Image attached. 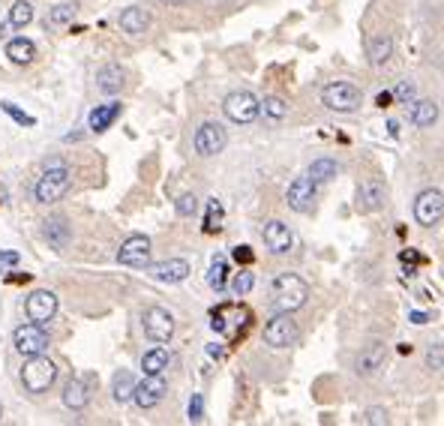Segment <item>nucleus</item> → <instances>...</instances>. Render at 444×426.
Segmentation results:
<instances>
[{"label":"nucleus","mask_w":444,"mask_h":426,"mask_svg":"<svg viewBox=\"0 0 444 426\" xmlns=\"http://www.w3.org/2000/svg\"><path fill=\"white\" fill-rule=\"evenodd\" d=\"M309 300V285L298 273H276L270 282V303L276 313H298Z\"/></svg>","instance_id":"nucleus-1"},{"label":"nucleus","mask_w":444,"mask_h":426,"mask_svg":"<svg viewBox=\"0 0 444 426\" xmlns=\"http://www.w3.org/2000/svg\"><path fill=\"white\" fill-rule=\"evenodd\" d=\"M69 186H72L69 166H63L60 159H52V162H45L43 175H39L36 186H34V195H36L39 204H54L69 192Z\"/></svg>","instance_id":"nucleus-2"},{"label":"nucleus","mask_w":444,"mask_h":426,"mask_svg":"<svg viewBox=\"0 0 444 426\" xmlns=\"http://www.w3.org/2000/svg\"><path fill=\"white\" fill-rule=\"evenodd\" d=\"M322 105L336 114H351L364 105V93H360V87L351 85V81H331V85H324V90H322Z\"/></svg>","instance_id":"nucleus-3"},{"label":"nucleus","mask_w":444,"mask_h":426,"mask_svg":"<svg viewBox=\"0 0 444 426\" xmlns=\"http://www.w3.org/2000/svg\"><path fill=\"white\" fill-rule=\"evenodd\" d=\"M54 381H57V366H54L52 357H45V355L27 357V363H24V370H21L24 390L34 393V396H39V393H45Z\"/></svg>","instance_id":"nucleus-4"},{"label":"nucleus","mask_w":444,"mask_h":426,"mask_svg":"<svg viewBox=\"0 0 444 426\" xmlns=\"http://www.w3.org/2000/svg\"><path fill=\"white\" fill-rule=\"evenodd\" d=\"M222 111H225V117L232 120V124H252L261 114V102L249 90H234V93H228L225 100H222Z\"/></svg>","instance_id":"nucleus-5"},{"label":"nucleus","mask_w":444,"mask_h":426,"mask_svg":"<svg viewBox=\"0 0 444 426\" xmlns=\"http://www.w3.org/2000/svg\"><path fill=\"white\" fill-rule=\"evenodd\" d=\"M411 213H414L417 225L435 228L444 219V192L441 190H423V192H417L414 204H411Z\"/></svg>","instance_id":"nucleus-6"},{"label":"nucleus","mask_w":444,"mask_h":426,"mask_svg":"<svg viewBox=\"0 0 444 426\" xmlns=\"http://www.w3.org/2000/svg\"><path fill=\"white\" fill-rule=\"evenodd\" d=\"M300 337V327L291 318V313H276L265 324V342L270 348H291Z\"/></svg>","instance_id":"nucleus-7"},{"label":"nucleus","mask_w":444,"mask_h":426,"mask_svg":"<svg viewBox=\"0 0 444 426\" xmlns=\"http://www.w3.org/2000/svg\"><path fill=\"white\" fill-rule=\"evenodd\" d=\"M12 342H15V351H19L21 357L43 355V351L48 348V330H45L43 324H36V322L21 324V327H15Z\"/></svg>","instance_id":"nucleus-8"},{"label":"nucleus","mask_w":444,"mask_h":426,"mask_svg":"<svg viewBox=\"0 0 444 426\" xmlns=\"http://www.w3.org/2000/svg\"><path fill=\"white\" fill-rule=\"evenodd\" d=\"M228 144V133L222 124H213V120H208V124H201L199 129H195V138H192V147L199 157H217V153L225 150Z\"/></svg>","instance_id":"nucleus-9"},{"label":"nucleus","mask_w":444,"mask_h":426,"mask_svg":"<svg viewBox=\"0 0 444 426\" xmlns=\"http://www.w3.org/2000/svg\"><path fill=\"white\" fill-rule=\"evenodd\" d=\"M144 333L151 342H156V346L168 342L171 337H175V315L162 306H151L144 313Z\"/></svg>","instance_id":"nucleus-10"},{"label":"nucleus","mask_w":444,"mask_h":426,"mask_svg":"<svg viewBox=\"0 0 444 426\" xmlns=\"http://www.w3.org/2000/svg\"><path fill=\"white\" fill-rule=\"evenodd\" d=\"M118 261L123 267H147L151 265V237L147 234H129L118 249Z\"/></svg>","instance_id":"nucleus-11"},{"label":"nucleus","mask_w":444,"mask_h":426,"mask_svg":"<svg viewBox=\"0 0 444 426\" xmlns=\"http://www.w3.org/2000/svg\"><path fill=\"white\" fill-rule=\"evenodd\" d=\"M315 180H312L309 175H300L291 180L289 192H285V201H289V208L294 213H309L312 204H315Z\"/></svg>","instance_id":"nucleus-12"},{"label":"nucleus","mask_w":444,"mask_h":426,"mask_svg":"<svg viewBox=\"0 0 444 426\" xmlns=\"http://www.w3.org/2000/svg\"><path fill=\"white\" fill-rule=\"evenodd\" d=\"M261 240H265V247L274 252V256H289L291 247H294V234L282 219H270V223H265V228H261Z\"/></svg>","instance_id":"nucleus-13"},{"label":"nucleus","mask_w":444,"mask_h":426,"mask_svg":"<svg viewBox=\"0 0 444 426\" xmlns=\"http://www.w3.org/2000/svg\"><path fill=\"white\" fill-rule=\"evenodd\" d=\"M24 313H27L30 322L36 324H45L52 322V318L57 315V294L48 291V289H39L27 298V303H24Z\"/></svg>","instance_id":"nucleus-14"},{"label":"nucleus","mask_w":444,"mask_h":426,"mask_svg":"<svg viewBox=\"0 0 444 426\" xmlns=\"http://www.w3.org/2000/svg\"><path fill=\"white\" fill-rule=\"evenodd\" d=\"M384 204H388V186L375 177H366L357 186V208L364 213H378Z\"/></svg>","instance_id":"nucleus-15"},{"label":"nucleus","mask_w":444,"mask_h":426,"mask_svg":"<svg viewBox=\"0 0 444 426\" xmlns=\"http://www.w3.org/2000/svg\"><path fill=\"white\" fill-rule=\"evenodd\" d=\"M166 381L159 379V375H147L142 384H135V393H133V403L138 408H153L159 405L162 399H166Z\"/></svg>","instance_id":"nucleus-16"},{"label":"nucleus","mask_w":444,"mask_h":426,"mask_svg":"<svg viewBox=\"0 0 444 426\" xmlns=\"http://www.w3.org/2000/svg\"><path fill=\"white\" fill-rule=\"evenodd\" d=\"M147 273H151L156 282L177 285V282H184L186 276H189V261H184V258H168V261H159V265H147Z\"/></svg>","instance_id":"nucleus-17"},{"label":"nucleus","mask_w":444,"mask_h":426,"mask_svg":"<svg viewBox=\"0 0 444 426\" xmlns=\"http://www.w3.org/2000/svg\"><path fill=\"white\" fill-rule=\"evenodd\" d=\"M384 360H388V348H384L381 342H373V346H366L357 355V363H355L357 366V375H360V379H369V375H375L384 366Z\"/></svg>","instance_id":"nucleus-18"},{"label":"nucleus","mask_w":444,"mask_h":426,"mask_svg":"<svg viewBox=\"0 0 444 426\" xmlns=\"http://www.w3.org/2000/svg\"><path fill=\"white\" fill-rule=\"evenodd\" d=\"M123 85H126V72H123L118 63H109V67H102L100 72H96V90L105 96L120 93Z\"/></svg>","instance_id":"nucleus-19"},{"label":"nucleus","mask_w":444,"mask_h":426,"mask_svg":"<svg viewBox=\"0 0 444 426\" xmlns=\"http://www.w3.org/2000/svg\"><path fill=\"white\" fill-rule=\"evenodd\" d=\"M120 111H123V105L120 102H105V105H96L93 111H90V117H87V126H90V133H105L114 120L120 117Z\"/></svg>","instance_id":"nucleus-20"},{"label":"nucleus","mask_w":444,"mask_h":426,"mask_svg":"<svg viewBox=\"0 0 444 426\" xmlns=\"http://www.w3.org/2000/svg\"><path fill=\"white\" fill-rule=\"evenodd\" d=\"M408 120L417 129L435 126V120H439V102H432V100H414V102H411V109H408Z\"/></svg>","instance_id":"nucleus-21"},{"label":"nucleus","mask_w":444,"mask_h":426,"mask_svg":"<svg viewBox=\"0 0 444 426\" xmlns=\"http://www.w3.org/2000/svg\"><path fill=\"white\" fill-rule=\"evenodd\" d=\"M147 27H151V15H147L142 6H129V10L120 12V30H123V34L142 36Z\"/></svg>","instance_id":"nucleus-22"},{"label":"nucleus","mask_w":444,"mask_h":426,"mask_svg":"<svg viewBox=\"0 0 444 426\" xmlns=\"http://www.w3.org/2000/svg\"><path fill=\"white\" fill-rule=\"evenodd\" d=\"M90 403V384L85 379H72L67 388H63V405L72 408V412H81Z\"/></svg>","instance_id":"nucleus-23"},{"label":"nucleus","mask_w":444,"mask_h":426,"mask_svg":"<svg viewBox=\"0 0 444 426\" xmlns=\"http://www.w3.org/2000/svg\"><path fill=\"white\" fill-rule=\"evenodd\" d=\"M43 237L52 243L54 249H63L69 243L72 232H69V225H67V219L63 216H52V219H45L43 223Z\"/></svg>","instance_id":"nucleus-24"},{"label":"nucleus","mask_w":444,"mask_h":426,"mask_svg":"<svg viewBox=\"0 0 444 426\" xmlns=\"http://www.w3.org/2000/svg\"><path fill=\"white\" fill-rule=\"evenodd\" d=\"M393 57V36H388V34H381V36H375L373 43H369V48H366V60L373 63V67H384Z\"/></svg>","instance_id":"nucleus-25"},{"label":"nucleus","mask_w":444,"mask_h":426,"mask_svg":"<svg viewBox=\"0 0 444 426\" xmlns=\"http://www.w3.org/2000/svg\"><path fill=\"white\" fill-rule=\"evenodd\" d=\"M133 393H135V379H133V372H126V370H120V372H114V379H111V396H114V403H129L133 399Z\"/></svg>","instance_id":"nucleus-26"},{"label":"nucleus","mask_w":444,"mask_h":426,"mask_svg":"<svg viewBox=\"0 0 444 426\" xmlns=\"http://www.w3.org/2000/svg\"><path fill=\"white\" fill-rule=\"evenodd\" d=\"M76 12H78V3H76V0H67V3H57L54 10L48 12L45 27H52V30L67 27V24H72V19H76Z\"/></svg>","instance_id":"nucleus-27"},{"label":"nucleus","mask_w":444,"mask_h":426,"mask_svg":"<svg viewBox=\"0 0 444 426\" xmlns=\"http://www.w3.org/2000/svg\"><path fill=\"white\" fill-rule=\"evenodd\" d=\"M34 54H36V45L30 43V39H24V36H15L6 43V57H10L12 63H30L34 60Z\"/></svg>","instance_id":"nucleus-28"},{"label":"nucleus","mask_w":444,"mask_h":426,"mask_svg":"<svg viewBox=\"0 0 444 426\" xmlns=\"http://www.w3.org/2000/svg\"><path fill=\"white\" fill-rule=\"evenodd\" d=\"M142 370L144 375H162L168 370V351L162 348V346H156L151 351H144V357H142Z\"/></svg>","instance_id":"nucleus-29"},{"label":"nucleus","mask_w":444,"mask_h":426,"mask_svg":"<svg viewBox=\"0 0 444 426\" xmlns=\"http://www.w3.org/2000/svg\"><path fill=\"white\" fill-rule=\"evenodd\" d=\"M307 175L315 180V183H327V180H333L336 175H340V162L331 159V157H322V159H315L309 166Z\"/></svg>","instance_id":"nucleus-30"},{"label":"nucleus","mask_w":444,"mask_h":426,"mask_svg":"<svg viewBox=\"0 0 444 426\" xmlns=\"http://www.w3.org/2000/svg\"><path fill=\"white\" fill-rule=\"evenodd\" d=\"M261 114H265L267 124H282L285 114H289V102H285L282 96H267V100L261 102Z\"/></svg>","instance_id":"nucleus-31"},{"label":"nucleus","mask_w":444,"mask_h":426,"mask_svg":"<svg viewBox=\"0 0 444 426\" xmlns=\"http://www.w3.org/2000/svg\"><path fill=\"white\" fill-rule=\"evenodd\" d=\"M208 285L213 291H225V285H228V261L225 258H213V265L208 270Z\"/></svg>","instance_id":"nucleus-32"},{"label":"nucleus","mask_w":444,"mask_h":426,"mask_svg":"<svg viewBox=\"0 0 444 426\" xmlns=\"http://www.w3.org/2000/svg\"><path fill=\"white\" fill-rule=\"evenodd\" d=\"M222 223H225V210H222V204L217 199L208 201V213H204V232L208 234H217Z\"/></svg>","instance_id":"nucleus-33"},{"label":"nucleus","mask_w":444,"mask_h":426,"mask_svg":"<svg viewBox=\"0 0 444 426\" xmlns=\"http://www.w3.org/2000/svg\"><path fill=\"white\" fill-rule=\"evenodd\" d=\"M34 21V6L27 3V0H15L12 10H10V24L12 27H27V24Z\"/></svg>","instance_id":"nucleus-34"},{"label":"nucleus","mask_w":444,"mask_h":426,"mask_svg":"<svg viewBox=\"0 0 444 426\" xmlns=\"http://www.w3.org/2000/svg\"><path fill=\"white\" fill-rule=\"evenodd\" d=\"M252 285H256V273L243 267L241 273H234V280H232V291L237 294V298H246V294L252 291Z\"/></svg>","instance_id":"nucleus-35"},{"label":"nucleus","mask_w":444,"mask_h":426,"mask_svg":"<svg viewBox=\"0 0 444 426\" xmlns=\"http://www.w3.org/2000/svg\"><path fill=\"white\" fill-rule=\"evenodd\" d=\"M414 93H417V87H414V81H408V78L397 81V85H393V90H390V96L397 102H414Z\"/></svg>","instance_id":"nucleus-36"},{"label":"nucleus","mask_w":444,"mask_h":426,"mask_svg":"<svg viewBox=\"0 0 444 426\" xmlns=\"http://www.w3.org/2000/svg\"><path fill=\"white\" fill-rule=\"evenodd\" d=\"M426 366L430 370H444V342H432L426 351Z\"/></svg>","instance_id":"nucleus-37"},{"label":"nucleus","mask_w":444,"mask_h":426,"mask_svg":"<svg viewBox=\"0 0 444 426\" xmlns=\"http://www.w3.org/2000/svg\"><path fill=\"white\" fill-rule=\"evenodd\" d=\"M175 208H177L180 216H195V213H199V199H195L192 192H186V195H180L177 199Z\"/></svg>","instance_id":"nucleus-38"},{"label":"nucleus","mask_w":444,"mask_h":426,"mask_svg":"<svg viewBox=\"0 0 444 426\" xmlns=\"http://www.w3.org/2000/svg\"><path fill=\"white\" fill-rule=\"evenodd\" d=\"M0 109H3V111H6V114H10V117L15 120V124H21V126H34V124H36V120L30 117V114H24V111H19V109H15L12 102H0Z\"/></svg>","instance_id":"nucleus-39"},{"label":"nucleus","mask_w":444,"mask_h":426,"mask_svg":"<svg viewBox=\"0 0 444 426\" xmlns=\"http://www.w3.org/2000/svg\"><path fill=\"white\" fill-rule=\"evenodd\" d=\"M364 423H375V426H384V423H390V414H388V408H366L364 412Z\"/></svg>","instance_id":"nucleus-40"},{"label":"nucleus","mask_w":444,"mask_h":426,"mask_svg":"<svg viewBox=\"0 0 444 426\" xmlns=\"http://www.w3.org/2000/svg\"><path fill=\"white\" fill-rule=\"evenodd\" d=\"M189 421L192 423L204 421V396L201 393H192V399H189Z\"/></svg>","instance_id":"nucleus-41"},{"label":"nucleus","mask_w":444,"mask_h":426,"mask_svg":"<svg viewBox=\"0 0 444 426\" xmlns=\"http://www.w3.org/2000/svg\"><path fill=\"white\" fill-rule=\"evenodd\" d=\"M21 261V256L15 249H0V270H6V267H15Z\"/></svg>","instance_id":"nucleus-42"},{"label":"nucleus","mask_w":444,"mask_h":426,"mask_svg":"<svg viewBox=\"0 0 444 426\" xmlns=\"http://www.w3.org/2000/svg\"><path fill=\"white\" fill-rule=\"evenodd\" d=\"M234 258H237V261H243V265H246V261H252L249 247H237V249H234Z\"/></svg>","instance_id":"nucleus-43"},{"label":"nucleus","mask_w":444,"mask_h":426,"mask_svg":"<svg viewBox=\"0 0 444 426\" xmlns=\"http://www.w3.org/2000/svg\"><path fill=\"white\" fill-rule=\"evenodd\" d=\"M411 322H414V324H426V322H430V315H426V313H411Z\"/></svg>","instance_id":"nucleus-44"},{"label":"nucleus","mask_w":444,"mask_h":426,"mask_svg":"<svg viewBox=\"0 0 444 426\" xmlns=\"http://www.w3.org/2000/svg\"><path fill=\"white\" fill-rule=\"evenodd\" d=\"M162 3H168V6H177V3H184V0H162Z\"/></svg>","instance_id":"nucleus-45"},{"label":"nucleus","mask_w":444,"mask_h":426,"mask_svg":"<svg viewBox=\"0 0 444 426\" xmlns=\"http://www.w3.org/2000/svg\"><path fill=\"white\" fill-rule=\"evenodd\" d=\"M0 421H3V408H0Z\"/></svg>","instance_id":"nucleus-46"}]
</instances>
